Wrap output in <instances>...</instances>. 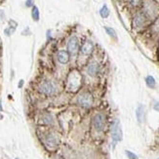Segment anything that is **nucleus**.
<instances>
[{
    "label": "nucleus",
    "mask_w": 159,
    "mask_h": 159,
    "mask_svg": "<svg viewBox=\"0 0 159 159\" xmlns=\"http://www.w3.org/2000/svg\"><path fill=\"white\" fill-rule=\"evenodd\" d=\"M143 13L149 20H154L159 17V5L155 0H142Z\"/></svg>",
    "instance_id": "1"
},
{
    "label": "nucleus",
    "mask_w": 159,
    "mask_h": 159,
    "mask_svg": "<svg viewBox=\"0 0 159 159\" xmlns=\"http://www.w3.org/2000/svg\"><path fill=\"white\" fill-rule=\"evenodd\" d=\"M110 136H111V143H112V148H114L116 144L123 139V133H122V128L121 124L118 118H115L110 126Z\"/></svg>",
    "instance_id": "2"
},
{
    "label": "nucleus",
    "mask_w": 159,
    "mask_h": 159,
    "mask_svg": "<svg viewBox=\"0 0 159 159\" xmlns=\"http://www.w3.org/2000/svg\"><path fill=\"white\" fill-rule=\"evenodd\" d=\"M107 118L103 112H97L92 118V127L96 132L101 133L106 129Z\"/></svg>",
    "instance_id": "3"
},
{
    "label": "nucleus",
    "mask_w": 159,
    "mask_h": 159,
    "mask_svg": "<svg viewBox=\"0 0 159 159\" xmlns=\"http://www.w3.org/2000/svg\"><path fill=\"white\" fill-rule=\"evenodd\" d=\"M77 103L83 108H90L94 103V97L89 91H82L77 96Z\"/></svg>",
    "instance_id": "4"
},
{
    "label": "nucleus",
    "mask_w": 159,
    "mask_h": 159,
    "mask_svg": "<svg viewBox=\"0 0 159 159\" xmlns=\"http://www.w3.org/2000/svg\"><path fill=\"white\" fill-rule=\"evenodd\" d=\"M149 23V20L147 18L143 12H137L133 18V27L137 30L144 29Z\"/></svg>",
    "instance_id": "5"
},
{
    "label": "nucleus",
    "mask_w": 159,
    "mask_h": 159,
    "mask_svg": "<svg viewBox=\"0 0 159 159\" xmlns=\"http://www.w3.org/2000/svg\"><path fill=\"white\" fill-rule=\"evenodd\" d=\"M81 83H82V77H81L80 73L77 71L71 72L70 74V76H68L67 81H66V84L71 91L77 90L81 86Z\"/></svg>",
    "instance_id": "6"
},
{
    "label": "nucleus",
    "mask_w": 159,
    "mask_h": 159,
    "mask_svg": "<svg viewBox=\"0 0 159 159\" xmlns=\"http://www.w3.org/2000/svg\"><path fill=\"white\" fill-rule=\"evenodd\" d=\"M38 91L45 95H54L57 92V87L52 81H42L38 85Z\"/></svg>",
    "instance_id": "7"
},
{
    "label": "nucleus",
    "mask_w": 159,
    "mask_h": 159,
    "mask_svg": "<svg viewBox=\"0 0 159 159\" xmlns=\"http://www.w3.org/2000/svg\"><path fill=\"white\" fill-rule=\"evenodd\" d=\"M60 143V139L56 133L54 132H50L48 133L45 137V144L48 148H55L59 146Z\"/></svg>",
    "instance_id": "8"
},
{
    "label": "nucleus",
    "mask_w": 159,
    "mask_h": 159,
    "mask_svg": "<svg viewBox=\"0 0 159 159\" xmlns=\"http://www.w3.org/2000/svg\"><path fill=\"white\" fill-rule=\"evenodd\" d=\"M67 52L70 53V55H75L78 52L79 49V40L77 36H71L67 41Z\"/></svg>",
    "instance_id": "9"
},
{
    "label": "nucleus",
    "mask_w": 159,
    "mask_h": 159,
    "mask_svg": "<svg viewBox=\"0 0 159 159\" xmlns=\"http://www.w3.org/2000/svg\"><path fill=\"white\" fill-rule=\"evenodd\" d=\"M100 70H101V66H100L98 61H90L89 65L87 66V67H86V72H87V74L89 75V76L96 77L97 75L99 74Z\"/></svg>",
    "instance_id": "10"
},
{
    "label": "nucleus",
    "mask_w": 159,
    "mask_h": 159,
    "mask_svg": "<svg viewBox=\"0 0 159 159\" xmlns=\"http://www.w3.org/2000/svg\"><path fill=\"white\" fill-rule=\"evenodd\" d=\"M93 50H94V44L91 40H86L84 42V44H83L81 47V53L83 55H85V56L91 55Z\"/></svg>",
    "instance_id": "11"
},
{
    "label": "nucleus",
    "mask_w": 159,
    "mask_h": 159,
    "mask_svg": "<svg viewBox=\"0 0 159 159\" xmlns=\"http://www.w3.org/2000/svg\"><path fill=\"white\" fill-rule=\"evenodd\" d=\"M57 57H58V61L61 64L66 65L68 63V61H70V53H68L67 51H65V50H61L58 52Z\"/></svg>",
    "instance_id": "12"
},
{
    "label": "nucleus",
    "mask_w": 159,
    "mask_h": 159,
    "mask_svg": "<svg viewBox=\"0 0 159 159\" xmlns=\"http://www.w3.org/2000/svg\"><path fill=\"white\" fill-rule=\"evenodd\" d=\"M40 123L44 124V125H53L54 124V117L50 113H43L40 116Z\"/></svg>",
    "instance_id": "13"
},
{
    "label": "nucleus",
    "mask_w": 159,
    "mask_h": 159,
    "mask_svg": "<svg viewBox=\"0 0 159 159\" xmlns=\"http://www.w3.org/2000/svg\"><path fill=\"white\" fill-rule=\"evenodd\" d=\"M136 117H137V121L140 124H142L144 118V106L143 105L138 106L137 110H136Z\"/></svg>",
    "instance_id": "14"
},
{
    "label": "nucleus",
    "mask_w": 159,
    "mask_h": 159,
    "mask_svg": "<svg viewBox=\"0 0 159 159\" xmlns=\"http://www.w3.org/2000/svg\"><path fill=\"white\" fill-rule=\"evenodd\" d=\"M146 83H147L148 87H149V88H154L156 85V81H155L154 77L151 76V75H148L146 77Z\"/></svg>",
    "instance_id": "15"
},
{
    "label": "nucleus",
    "mask_w": 159,
    "mask_h": 159,
    "mask_svg": "<svg viewBox=\"0 0 159 159\" xmlns=\"http://www.w3.org/2000/svg\"><path fill=\"white\" fill-rule=\"evenodd\" d=\"M151 31H152V33L156 34V35L159 34V17L154 20V23L151 25Z\"/></svg>",
    "instance_id": "16"
},
{
    "label": "nucleus",
    "mask_w": 159,
    "mask_h": 159,
    "mask_svg": "<svg viewBox=\"0 0 159 159\" xmlns=\"http://www.w3.org/2000/svg\"><path fill=\"white\" fill-rule=\"evenodd\" d=\"M109 9H108V7L107 6V5H103L102 8H101V10H100V15L102 16V18H103V19H106V18H107L108 16H109Z\"/></svg>",
    "instance_id": "17"
},
{
    "label": "nucleus",
    "mask_w": 159,
    "mask_h": 159,
    "mask_svg": "<svg viewBox=\"0 0 159 159\" xmlns=\"http://www.w3.org/2000/svg\"><path fill=\"white\" fill-rule=\"evenodd\" d=\"M31 16H32V19L34 20H36V22L39 20V17H40V15H39V10H38V8H37L36 6H33L32 12H31Z\"/></svg>",
    "instance_id": "18"
},
{
    "label": "nucleus",
    "mask_w": 159,
    "mask_h": 159,
    "mask_svg": "<svg viewBox=\"0 0 159 159\" xmlns=\"http://www.w3.org/2000/svg\"><path fill=\"white\" fill-rule=\"evenodd\" d=\"M105 30H106V32L108 34V35L110 36V37H112V38H115L116 39V32H115V30H113V29H111V27H107V26H106L105 27Z\"/></svg>",
    "instance_id": "19"
},
{
    "label": "nucleus",
    "mask_w": 159,
    "mask_h": 159,
    "mask_svg": "<svg viewBox=\"0 0 159 159\" xmlns=\"http://www.w3.org/2000/svg\"><path fill=\"white\" fill-rule=\"evenodd\" d=\"M126 155L129 159H139L137 154H135L134 152H132V151H130V150H126Z\"/></svg>",
    "instance_id": "20"
},
{
    "label": "nucleus",
    "mask_w": 159,
    "mask_h": 159,
    "mask_svg": "<svg viewBox=\"0 0 159 159\" xmlns=\"http://www.w3.org/2000/svg\"><path fill=\"white\" fill-rule=\"evenodd\" d=\"M129 2L131 3V5H132V6L137 7V6H139L142 3V0H129Z\"/></svg>",
    "instance_id": "21"
},
{
    "label": "nucleus",
    "mask_w": 159,
    "mask_h": 159,
    "mask_svg": "<svg viewBox=\"0 0 159 159\" xmlns=\"http://www.w3.org/2000/svg\"><path fill=\"white\" fill-rule=\"evenodd\" d=\"M33 5V0H26L25 1V6L26 7H31Z\"/></svg>",
    "instance_id": "22"
},
{
    "label": "nucleus",
    "mask_w": 159,
    "mask_h": 159,
    "mask_svg": "<svg viewBox=\"0 0 159 159\" xmlns=\"http://www.w3.org/2000/svg\"><path fill=\"white\" fill-rule=\"evenodd\" d=\"M153 108L156 110L157 112H159V102H155L154 103V106H153Z\"/></svg>",
    "instance_id": "23"
},
{
    "label": "nucleus",
    "mask_w": 159,
    "mask_h": 159,
    "mask_svg": "<svg viewBox=\"0 0 159 159\" xmlns=\"http://www.w3.org/2000/svg\"><path fill=\"white\" fill-rule=\"evenodd\" d=\"M23 84H24V80H20V84H19V88H20L23 86Z\"/></svg>",
    "instance_id": "24"
},
{
    "label": "nucleus",
    "mask_w": 159,
    "mask_h": 159,
    "mask_svg": "<svg viewBox=\"0 0 159 159\" xmlns=\"http://www.w3.org/2000/svg\"><path fill=\"white\" fill-rule=\"evenodd\" d=\"M2 110V106H1V102H0V111Z\"/></svg>",
    "instance_id": "25"
},
{
    "label": "nucleus",
    "mask_w": 159,
    "mask_h": 159,
    "mask_svg": "<svg viewBox=\"0 0 159 159\" xmlns=\"http://www.w3.org/2000/svg\"><path fill=\"white\" fill-rule=\"evenodd\" d=\"M155 1H156L157 3H159V0H155Z\"/></svg>",
    "instance_id": "26"
},
{
    "label": "nucleus",
    "mask_w": 159,
    "mask_h": 159,
    "mask_svg": "<svg viewBox=\"0 0 159 159\" xmlns=\"http://www.w3.org/2000/svg\"><path fill=\"white\" fill-rule=\"evenodd\" d=\"M157 159H159V157H158V158H157Z\"/></svg>",
    "instance_id": "27"
}]
</instances>
